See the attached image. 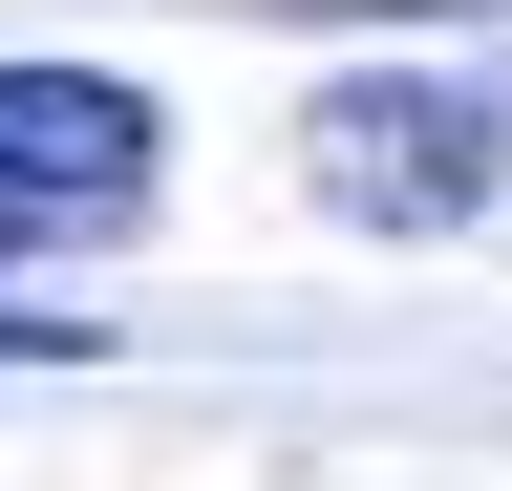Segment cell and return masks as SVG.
<instances>
[{"instance_id":"obj_1","label":"cell","mask_w":512,"mask_h":491,"mask_svg":"<svg viewBox=\"0 0 512 491\" xmlns=\"http://www.w3.org/2000/svg\"><path fill=\"white\" fill-rule=\"evenodd\" d=\"M171 193V107L128 65H0V257H107Z\"/></svg>"},{"instance_id":"obj_2","label":"cell","mask_w":512,"mask_h":491,"mask_svg":"<svg viewBox=\"0 0 512 491\" xmlns=\"http://www.w3.org/2000/svg\"><path fill=\"white\" fill-rule=\"evenodd\" d=\"M299 171H320V214H363V235H448V214H491L512 107H491V86H427V65H363V86L299 129Z\"/></svg>"}]
</instances>
